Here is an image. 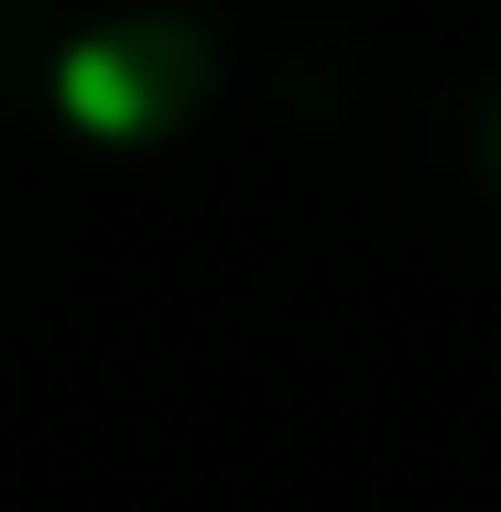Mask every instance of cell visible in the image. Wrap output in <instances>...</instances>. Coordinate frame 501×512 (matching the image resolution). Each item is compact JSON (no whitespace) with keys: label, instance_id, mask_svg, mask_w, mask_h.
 <instances>
[{"label":"cell","instance_id":"1","mask_svg":"<svg viewBox=\"0 0 501 512\" xmlns=\"http://www.w3.org/2000/svg\"><path fill=\"white\" fill-rule=\"evenodd\" d=\"M218 0H0V99L77 142H164L218 88Z\"/></svg>","mask_w":501,"mask_h":512},{"label":"cell","instance_id":"2","mask_svg":"<svg viewBox=\"0 0 501 512\" xmlns=\"http://www.w3.org/2000/svg\"><path fill=\"white\" fill-rule=\"evenodd\" d=\"M403 164L458 229L501 240V66H447L403 120Z\"/></svg>","mask_w":501,"mask_h":512}]
</instances>
